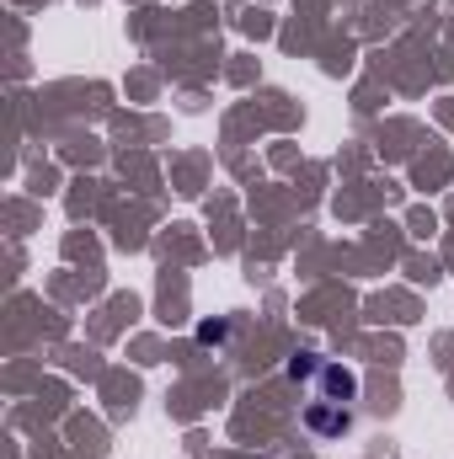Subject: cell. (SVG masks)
Wrapping results in <instances>:
<instances>
[{
	"label": "cell",
	"mask_w": 454,
	"mask_h": 459,
	"mask_svg": "<svg viewBox=\"0 0 454 459\" xmlns=\"http://www.w3.org/2000/svg\"><path fill=\"white\" fill-rule=\"evenodd\" d=\"M305 428L321 433V438H342V433L353 428V411L337 406V401H310V406H305Z\"/></svg>",
	"instance_id": "cell-1"
},
{
	"label": "cell",
	"mask_w": 454,
	"mask_h": 459,
	"mask_svg": "<svg viewBox=\"0 0 454 459\" xmlns=\"http://www.w3.org/2000/svg\"><path fill=\"white\" fill-rule=\"evenodd\" d=\"M316 368H321V363H316V352H300V358L289 363V374H294V379H310Z\"/></svg>",
	"instance_id": "cell-3"
},
{
	"label": "cell",
	"mask_w": 454,
	"mask_h": 459,
	"mask_svg": "<svg viewBox=\"0 0 454 459\" xmlns=\"http://www.w3.org/2000/svg\"><path fill=\"white\" fill-rule=\"evenodd\" d=\"M316 379H321V401H337V406L358 401V374H353V368H342V363H321Z\"/></svg>",
	"instance_id": "cell-2"
}]
</instances>
